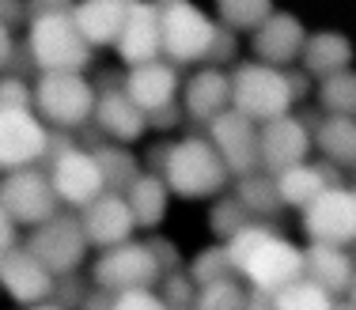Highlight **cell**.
<instances>
[{
    "mask_svg": "<svg viewBox=\"0 0 356 310\" xmlns=\"http://www.w3.org/2000/svg\"><path fill=\"white\" fill-rule=\"evenodd\" d=\"M227 261H232L235 280H243L254 295L269 299L281 288L296 284L303 276V246L292 242L273 223H247L239 234L224 242Z\"/></svg>",
    "mask_w": 356,
    "mask_h": 310,
    "instance_id": "obj_1",
    "label": "cell"
},
{
    "mask_svg": "<svg viewBox=\"0 0 356 310\" xmlns=\"http://www.w3.org/2000/svg\"><path fill=\"white\" fill-rule=\"evenodd\" d=\"M152 174H159L167 193L178 200H216L232 186V174L220 163L216 148L205 140V132H182L159 144Z\"/></svg>",
    "mask_w": 356,
    "mask_h": 310,
    "instance_id": "obj_2",
    "label": "cell"
},
{
    "mask_svg": "<svg viewBox=\"0 0 356 310\" xmlns=\"http://www.w3.org/2000/svg\"><path fill=\"white\" fill-rule=\"evenodd\" d=\"M227 76H232V110L254 121L258 129L277 121V117H288L296 110V103L315 87L300 69H269V64H258L250 57L239 61L235 69H227Z\"/></svg>",
    "mask_w": 356,
    "mask_h": 310,
    "instance_id": "obj_3",
    "label": "cell"
},
{
    "mask_svg": "<svg viewBox=\"0 0 356 310\" xmlns=\"http://www.w3.org/2000/svg\"><path fill=\"white\" fill-rule=\"evenodd\" d=\"M27 61L38 69V76L49 72H88L95 53L80 38L72 23V4H27Z\"/></svg>",
    "mask_w": 356,
    "mask_h": 310,
    "instance_id": "obj_4",
    "label": "cell"
},
{
    "mask_svg": "<svg viewBox=\"0 0 356 310\" xmlns=\"http://www.w3.org/2000/svg\"><path fill=\"white\" fill-rule=\"evenodd\" d=\"M46 178L57 193V205L61 212H76L80 216L88 205H95L99 197L106 193V178H103V166L91 148L76 144V140L54 132V148H49L46 159Z\"/></svg>",
    "mask_w": 356,
    "mask_h": 310,
    "instance_id": "obj_5",
    "label": "cell"
},
{
    "mask_svg": "<svg viewBox=\"0 0 356 310\" xmlns=\"http://www.w3.org/2000/svg\"><path fill=\"white\" fill-rule=\"evenodd\" d=\"M159 31H163V61H171L178 72L190 64H209L213 46L220 38V23L213 12L190 0H167L159 4Z\"/></svg>",
    "mask_w": 356,
    "mask_h": 310,
    "instance_id": "obj_6",
    "label": "cell"
},
{
    "mask_svg": "<svg viewBox=\"0 0 356 310\" xmlns=\"http://www.w3.org/2000/svg\"><path fill=\"white\" fill-rule=\"evenodd\" d=\"M95 83L88 72H49L35 76V114L49 132H80L95 117Z\"/></svg>",
    "mask_w": 356,
    "mask_h": 310,
    "instance_id": "obj_7",
    "label": "cell"
},
{
    "mask_svg": "<svg viewBox=\"0 0 356 310\" xmlns=\"http://www.w3.org/2000/svg\"><path fill=\"white\" fill-rule=\"evenodd\" d=\"M91 288L106 291V295H122V291H148L159 288L163 280V265L156 257L152 239H133L125 246H114L106 254H99L88 265Z\"/></svg>",
    "mask_w": 356,
    "mask_h": 310,
    "instance_id": "obj_8",
    "label": "cell"
},
{
    "mask_svg": "<svg viewBox=\"0 0 356 310\" xmlns=\"http://www.w3.org/2000/svg\"><path fill=\"white\" fill-rule=\"evenodd\" d=\"M23 250H31L42 269H49L54 280L80 276L91 257V246L83 239V227H80V216L76 212H57L49 223L27 231L23 234Z\"/></svg>",
    "mask_w": 356,
    "mask_h": 310,
    "instance_id": "obj_9",
    "label": "cell"
},
{
    "mask_svg": "<svg viewBox=\"0 0 356 310\" xmlns=\"http://www.w3.org/2000/svg\"><path fill=\"white\" fill-rule=\"evenodd\" d=\"M300 231L307 246H356V193L353 186H334L300 212Z\"/></svg>",
    "mask_w": 356,
    "mask_h": 310,
    "instance_id": "obj_10",
    "label": "cell"
},
{
    "mask_svg": "<svg viewBox=\"0 0 356 310\" xmlns=\"http://www.w3.org/2000/svg\"><path fill=\"white\" fill-rule=\"evenodd\" d=\"M0 208L12 216L15 227L35 231L42 223H49L61 205H57V193L49 186L46 171L42 166H27V171H12L0 174Z\"/></svg>",
    "mask_w": 356,
    "mask_h": 310,
    "instance_id": "obj_11",
    "label": "cell"
},
{
    "mask_svg": "<svg viewBox=\"0 0 356 310\" xmlns=\"http://www.w3.org/2000/svg\"><path fill=\"white\" fill-rule=\"evenodd\" d=\"M54 132L38 121L35 110H0V174L46 166Z\"/></svg>",
    "mask_w": 356,
    "mask_h": 310,
    "instance_id": "obj_12",
    "label": "cell"
},
{
    "mask_svg": "<svg viewBox=\"0 0 356 310\" xmlns=\"http://www.w3.org/2000/svg\"><path fill=\"white\" fill-rule=\"evenodd\" d=\"M205 140L216 148L220 163L227 166V174L235 178H247V174L261 171V159H258V125L247 121L243 114L224 110L220 117L205 125Z\"/></svg>",
    "mask_w": 356,
    "mask_h": 310,
    "instance_id": "obj_13",
    "label": "cell"
},
{
    "mask_svg": "<svg viewBox=\"0 0 356 310\" xmlns=\"http://www.w3.org/2000/svg\"><path fill=\"white\" fill-rule=\"evenodd\" d=\"M315 152V140H311V125L300 114L277 117V121L261 125L258 129V159L266 174H284L292 166L307 163Z\"/></svg>",
    "mask_w": 356,
    "mask_h": 310,
    "instance_id": "obj_14",
    "label": "cell"
},
{
    "mask_svg": "<svg viewBox=\"0 0 356 310\" xmlns=\"http://www.w3.org/2000/svg\"><path fill=\"white\" fill-rule=\"evenodd\" d=\"M99 98H95V117L91 121L99 125L106 144H122V148H133L148 137V114H140L137 106L125 98L122 91V76H106L103 83H95Z\"/></svg>",
    "mask_w": 356,
    "mask_h": 310,
    "instance_id": "obj_15",
    "label": "cell"
},
{
    "mask_svg": "<svg viewBox=\"0 0 356 310\" xmlns=\"http://www.w3.org/2000/svg\"><path fill=\"white\" fill-rule=\"evenodd\" d=\"M114 57L125 72L140 64L163 61V31H159V4L133 0L125 8V27L114 42Z\"/></svg>",
    "mask_w": 356,
    "mask_h": 310,
    "instance_id": "obj_16",
    "label": "cell"
},
{
    "mask_svg": "<svg viewBox=\"0 0 356 310\" xmlns=\"http://www.w3.org/2000/svg\"><path fill=\"white\" fill-rule=\"evenodd\" d=\"M0 291L19 310H31L42 303H54L57 280L49 276V269H42L38 257L31 250H23V242H19L12 254L0 257Z\"/></svg>",
    "mask_w": 356,
    "mask_h": 310,
    "instance_id": "obj_17",
    "label": "cell"
},
{
    "mask_svg": "<svg viewBox=\"0 0 356 310\" xmlns=\"http://www.w3.org/2000/svg\"><path fill=\"white\" fill-rule=\"evenodd\" d=\"M307 42V23L292 12H273L258 31L250 35V61L269 69H296Z\"/></svg>",
    "mask_w": 356,
    "mask_h": 310,
    "instance_id": "obj_18",
    "label": "cell"
},
{
    "mask_svg": "<svg viewBox=\"0 0 356 310\" xmlns=\"http://www.w3.org/2000/svg\"><path fill=\"white\" fill-rule=\"evenodd\" d=\"M80 227H83L88 246L99 250V254H106V250H114V246H125V242L140 239L137 220H133L125 197L122 193H110V189L95 200V205H88L80 212Z\"/></svg>",
    "mask_w": 356,
    "mask_h": 310,
    "instance_id": "obj_19",
    "label": "cell"
},
{
    "mask_svg": "<svg viewBox=\"0 0 356 310\" xmlns=\"http://www.w3.org/2000/svg\"><path fill=\"white\" fill-rule=\"evenodd\" d=\"M122 91L140 114L152 117V114H159V110L178 103V95H182V72L171 61H152V64H140V69L125 72Z\"/></svg>",
    "mask_w": 356,
    "mask_h": 310,
    "instance_id": "obj_20",
    "label": "cell"
},
{
    "mask_svg": "<svg viewBox=\"0 0 356 310\" xmlns=\"http://www.w3.org/2000/svg\"><path fill=\"white\" fill-rule=\"evenodd\" d=\"M178 106H182L186 121H197V125H209L213 117L232 110V76H227V69H216V64L193 69L182 80Z\"/></svg>",
    "mask_w": 356,
    "mask_h": 310,
    "instance_id": "obj_21",
    "label": "cell"
},
{
    "mask_svg": "<svg viewBox=\"0 0 356 310\" xmlns=\"http://www.w3.org/2000/svg\"><path fill=\"white\" fill-rule=\"evenodd\" d=\"M353 61H356V46L349 35H341V31H315L303 42L300 72L311 83H322V80L337 76V72L353 69Z\"/></svg>",
    "mask_w": 356,
    "mask_h": 310,
    "instance_id": "obj_22",
    "label": "cell"
},
{
    "mask_svg": "<svg viewBox=\"0 0 356 310\" xmlns=\"http://www.w3.org/2000/svg\"><path fill=\"white\" fill-rule=\"evenodd\" d=\"M273 182H277V197H281V205L284 208H307L315 197H322L326 189H334V186H345L341 182V171H334V166H326L318 159V163H300V166H292V171H284V174H273Z\"/></svg>",
    "mask_w": 356,
    "mask_h": 310,
    "instance_id": "obj_23",
    "label": "cell"
},
{
    "mask_svg": "<svg viewBox=\"0 0 356 310\" xmlns=\"http://www.w3.org/2000/svg\"><path fill=\"white\" fill-rule=\"evenodd\" d=\"M125 8L122 0H83V4H72V23L80 31V38L95 49H114L118 35L125 27Z\"/></svg>",
    "mask_w": 356,
    "mask_h": 310,
    "instance_id": "obj_24",
    "label": "cell"
},
{
    "mask_svg": "<svg viewBox=\"0 0 356 310\" xmlns=\"http://www.w3.org/2000/svg\"><path fill=\"white\" fill-rule=\"evenodd\" d=\"M303 276L311 284H318L330 299H345L356 276V261L349 250L337 246H303Z\"/></svg>",
    "mask_w": 356,
    "mask_h": 310,
    "instance_id": "obj_25",
    "label": "cell"
},
{
    "mask_svg": "<svg viewBox=\"0 0 356 310\" xmlns=\"http://www.w3.org/2000/svg\"><path fill=\"white\" fill-rule=\"evenodd\" d=\"M311 140L322 163L334 171H356V121L353 117H318L311 125Z\"/></svg>",
    "mask_w": 356,
    "mask_h": 310,
    "instance_id": "obj_26",
    "label": "cell"
},
{
    "mask_svg": "<svg viewBox=\"0 0 356 310\" xmlns=\"http://www.w3.org/2000/svg\"><path fill=\"white\" fill-rule=\"evenodd\" d=\"M125 205H129L133 220H137V231H156L159 223L167 220V212H171V193H167L163 178L152 171H140L137 182H133L129 189H125Z\"/></svg>",
    "mask_w": 356,
    "mask_h": 310,
    "instance_id": "obj_27",
    "label": "cell"
},
{
    "mask_svg": "<svg viewBox=\"0 0 356 310\" xmlns=\"http://www.w3.org/2000/svg\"><path fill=\"white\" fill-rule=\"evenodd\" d=\"M232 186H235V189H232V197L239 200L243 212H247L254 223H269L273 216H281V212H284L281 197H277V182H273V174L254 171V174H247V178H235Z\"/></svg>",
    "mask_w": 356,
    "mask_h": 310,
    "instance_id": "obj_28",
    "label": "cell"
},
{
    "mask_svg": "<svg viewBox=\"0 0 356 310\" xmlns=\"http://www.w3.org/2000/svg\"><path fill=\"white\" fill-rule=\"evenodd\" d=\"M99 159V166H103V178H106V189L110 193H125V189L137 182V174L144 171L140 166V155L133 152V148H122V144H95L91 148Z\"/></svg>",
    "mask_w": 356,
    "mask_h": 310,
    "instance_id": "obj_29",
    "label": "cell"
},
{
    "mask_svg": "<svg viewBox=\"0 0 356 310\" xmlns=\"http://www.w3.org/2000/svg\"><path fill=\"white\" fill-rule=\"evenodd\" d=\"M273 12H277V8L269 4V0H220L216 12H213V19L224 31H232L235 38H243V35L250 38Z\"/></svg>",
    "mask_w": 356,
    "mask_h": 310,
    "instance_id": "obj_30",
    "label": "cell"
},
{
    "mask_svg": "<svg viewBox=\"0 0 356 310\" xmlns=\"http://www.w3.org/2000/svg\"><path fill=\"white\" fill-rule=\"evenodd\" d=\"M315 103L322 106V117H353L356 121V69H345L315 83Z\"/></svg>",
    "mask_w": 356,
    "mask_h": 310,
    "instance_id": "obj_31",
    "label": "cell"
},
{
    "mask_svg": "<svg viewBox=\"0 0 356 310\" xmlns=\"http://www.w3.org/2000/svg\"><path fill=\"white\" fill-rule=\"evenodd\" d=\"M250 307H254V291L235 276L197 288V299H193V310H250Z\"/></svg>",
    "mask_w": 356,
    "mask_h": 310,
    "instance_id": "obj_32",
    "label": "cell"
},
{
    "mask_svg": "<svg viewBox=\"0 0 356 310\" xmlns=\"http://www.w3.org/2000/svg\"><path fill=\"white\" fill-rule=\"evenodd\" d=\"M186 276L193 280V288H209V284H216V280L235 276V273H232V261H227L224 242H213V246L197 250V254L186 261Z\"/></svg>",
    "mask_w": 356,
    "mask_h": 310,
    "instance_id": "obj_33",
    "label": "cell"
},
{
    "mask_svg": "<svg viewBox=\"0 0 356 310\" xmlns=\"http://www.w3.org/2000/svg\"><path fill=\"white\" fill-rule=\"evenodd\" d=\"M337 299H330L318 284H311L307 276H300L296 284L281 288L277 295H269V307L273 310H330Z\"/></svg>",
    "mask_w": 356,
    "mask_h": 310,
    "instance_id": "obj_34",
    "label": "cell"
},
{
    "mask_svg": "<svg viewBox=\"0 0 356 310\" xmlns=\"http://www.w3.org/2000/svg\"><path fill=\"white\" fill-rule=\"evenodd\" d=\"M247 223H250V216L243 212V205L232 193L216 197L213 205H209V231L216 234V242H227L232 234H239L247 227Z\"/></svg>",
    "mask_w": 356,
    "mask_h": 310,
    "instance_id": "obj_35",
    "label": "cell"
},
{
    "mask_svg": "<svg viewBox=\"0 0 356 310\" xmlns=\"http://www.w3.org/2000/svg\"><path fill=\"white\" fill-rule=\"evenodd\" d=\"M0 110H35V80L19 72L0 76Z\"/></svg>",
    "mask_w": 356,
    "mask_h": 310,
    "instance_id": "obj_36",
    "label": "cell"
},
{
    "mask_svg": "<svg viewBox=\"0 0 356 310\" xmlns=\"http://www.w3.org/2000/svg\"><path fill=\"white\" fill-rule=\"evenodd\" d=\"M156 291H159V299H163L171 310H193V299H197V288H193V280L186 276V269L163 276Z\"/></svg>",
    "mask_w": 356,
    "mask_h": 310,
    "instance_id": "obj_37",
    "label": "cell"
},
{
    "mask_svg": "<svg viewBox=\"0 0 356 310\" xmlns=\"http://www.w3.org/2000/svg\"><path fill=\"white\" fill-rule=\"evenodd\" d=\"M110 310H171V307L159 299L156 288H148V291H122V295H114Z\"/></svg>",
    "mask_w": 356,
    "mask_h": 310,
    "instance_id": "obj_38",
    "label": "cell"
},
{
    "mask_svg": "<svg viewBox=\"0 0 356 310\" xmlns=\"http://www.w3.org/2000/svg\"><path fill=\"white\" fill-rule=\"evenodd\" d=\"M186 121V114H182V106H167V110H159V114H152L148 117V132L156 129V132H167V129H178V125Z\"/></svg>",
    "mask_w": 356,
    "mask_h": 310,
    "instance_id": "obj_39",
    "label": "cell"
},
{
    "mask_svg": "<svg viewBox=\"0 0 356 310\" xmlns=\"http://www.w3.org/2000/svg\"><path fill=\"white\" fill-rule=\"evenodd\" d=\"M19 242H23L19 227H15V223H12V216H8L4 208H0V257H4V254H12V250L19 246Z\"/></svg>",
    "mask_w": 356,
    "mask_h": 310,
    "instance_id": "obj_40",
    "label": "cell"
},
{
    "mask_svg": "<svg viewBox=\"0 0 356 310\" xmlns=\"http://www.w3.org/2000/svg\"><path fill=\"white\" fill-rule=\"evenodd\" d=\"M12 61H15V35L0 23V76L12 69Z\"/></svg>",
    "mask_w": 356,
    "mask_h": 310,
    "instance_id": "obj_41",
    "label": "cell"
},
{
    "mask_svg": "<svg viewBox=\"0 0 356 310\" xmlns=\"http://www.w3.org/2000/svg\"><path fill=\"white\" fill-rule=\"evenodd\" d=\"M0 23H4L8 31L27 23V4H0Z\"/></svg>",
    "mask_w": 356,
    "mask_h": 310,
    "instance_id": "obj_42",
    "label": "cell"
},
{
    "mask_svg": "<svg viewBox=\"0 0 356 310\" xmlns=\"http://www.w3.org/2000/svg\"><path fill=\"white\" fill-rule=\"evenodd\" d=\"M341 303H349L353 310H356V276H353V284H349V291H345V299Z\"/></svg>",
    "mask_w": 356,
    "mask_h": 310,
    "instance_id": "obj_43",
    "label": "cell"
},
{
    "mask_svg": "<svg viewBox=\"0 0 356 310\" xmlns=\"http://www.w3.org/2000/svg\"><path fill=\"white\" fill-rule=\"evenodd\" d=\"M250 310H273V307H269V299H261V295H254V307Z\"/></svg>",
    "mask_w": 356,
    "mask_h": 310,
    "instance_id": "obj_44",
    "label": "cell"
},
{
    "mask_svg": "<svg viewBox=\"0 0 356 310\" xmlns=\"http://www.w3.org/2000/svg\"><path fill=\"white\" fill-rule=\"evenodd\" d=\"M31 310H65V307H57V303H42V307H31Z\"/></svg>",
    "mask_w": 356,
    "mask_h": 310,
    "instance_id": "obj_45",
    "label": "cell"
},
{
    "mask_svg": "<svg viewBox=\"0 0 356 310\" xmlns=\"http://www.w3.org/2000/svg\"><path fill=\"white\" fill-rule=\"evenodd\" d=\"M330 310H353V307H349V303H341V299H337V303L330 307Z\"/></svg>",
    "mask_w": 356,
    "mask_h": 310,
    "instance_id": "obj_46",
    "label": "cell"
},
{
    "mask_svg": "<svg viewBox=\"0 0 356 310\" xmlns=\"http://www.w3.org/2000/svg\"><path fill=\"white\" fill-rule=\"evenodd\" d=\"M353 193H356V186H353Z\"/></svg>",
    "mask_w": 356,
    "mask_h": 310,
    "instance_id": "obj_47",
    "label": "cell"
}]
</instances>
